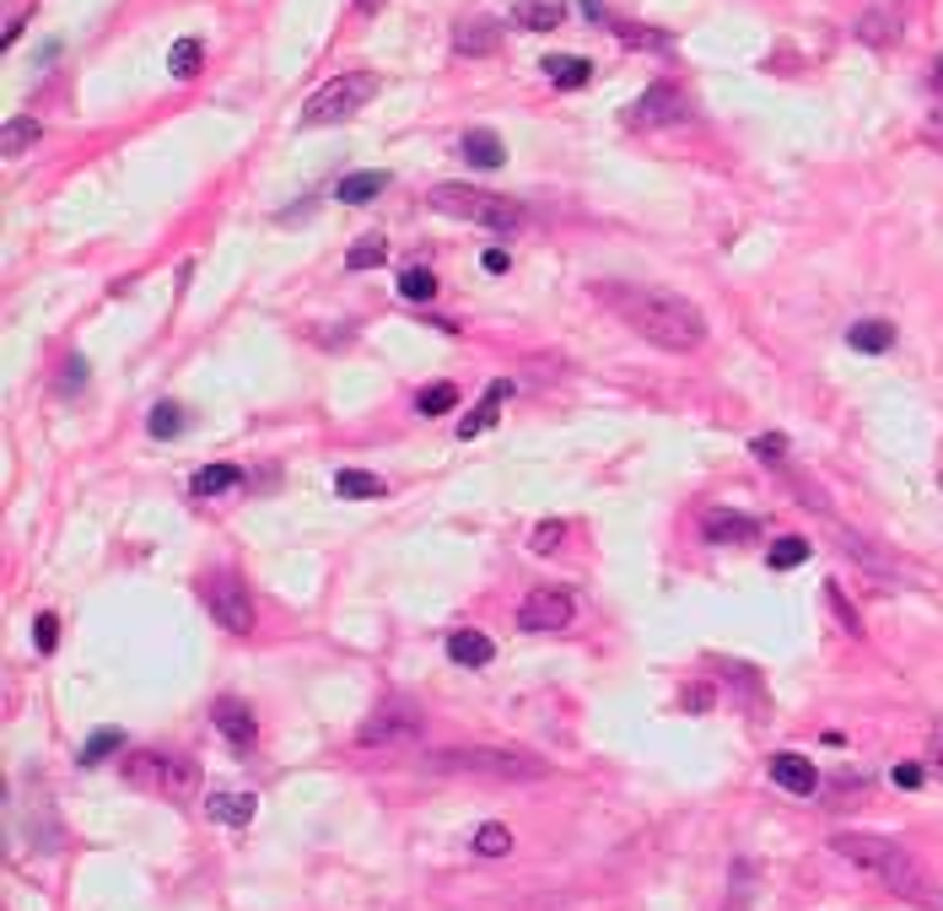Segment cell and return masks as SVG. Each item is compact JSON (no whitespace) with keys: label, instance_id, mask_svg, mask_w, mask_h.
<instances>
[{"label":"cell","instance_id":"obj_1","mask_svg":"<svg viewBox=\"0 0 943 911\" xmlns=\"http://www.w3.org/2000/svg\"><path fill=\"white\" fill-rule=\"evenodd\" d=\"M593 291H599V302L615 313L620 324H631L657 351H696L701 340H706V313H701L691 297H680V291L625 287V281H604V287H593Z\"/></svg>","mask_w":943,"mask_h":911},{"label":"cell","instance_id":"obj_2","mask_svg":"<svg viewBox=\"0 0 943 911\" xmlns=\"http://www.w3.org/2000/svg\"><path fill=\"white\" fill-rule=\"evenodd\" d=\"M830 847H836L847 863L868 869L879 884H884V890H895L901 901H911V907H922V911H943V884L928 869H922L911 852H905L901 841H890V836H873V830H841Z\"/></svg>","mask_w":943,"mask_h":911},{"label":"cell","instance_id":"obj_3","mask_svg":"<svg viewBox=\"0 0 943 911\" xmlns=\"http://www.w3.org/2000/svg\"><path fill=\"white\" fill-rule=\"evenodd\" d=\"M124 783L141 787V793H157V798H173V804H189L200 793V766L189 755H173V749H129Z\"/></svg>","mask_w":943,"mask_h":911},{"label":"cell","instance_id":"obj_4","mask_svg":"<svg viewBox=\"0 0 943 911\" xmlns=\"http://www.w3.org/2000/svg\"><path fill=\"white\" fill-rule=\"evenodd\" d=\"M432 772H464V777H496V783H539L550 766L533 760L529 749H501V745H464L432 755Z\"/></svg>","mask_w":943,"mask_h":911},{"label":"cell","instance_id":"obj_5","mask_svg":"<svg viewBox=\"0 0 943 911\" xmlns=\"http://www.w3.org/2000/svg\"><path fill=\"white\" fill-rule=\"evenodd\" d=\"M432 210H437V216H453V221L491 227V232H518V227H524V206H518V200L469 189V184H437V189H432Z\"/></svg>","mask_w":943,"mask_h":911},{"label":"cell","instance_id":"obj_6","mask_svg":"<svg viewBox=\"0 0 943 911\" xmlns=\"http://www.w3.org/2000/svg\"><path fill=\"white\" fill-rule=\"evenodd\" d=\"M372 97H377V76H372V71H345V76H334L329 86H319V92L308 97L302 120H308V125H340V120H351L356 108H367Z\"/></svg>","mask_w":943,"mask_h":911},{"label":"cell","instance_id":"obj_7","mask_svg":"<svg viewBox=\"0 0 943 911\" xmlns=\"http://www.w3.org/2000/svg\"><path fill=\"white\" fill-rule=\"evenodd\" d=\"M426 728V712L415 702H405V696H394V702H383L377 712H372L367 723L356 728V745H411L415 734Z\"/></svg>","mask_w":943,"mask_h":911},{"label":"cell","instance_id":"obj_8","mask_svg":"<svg viewBox=\"0 0 943 911\" xmlns=\"http://www.w3.org/2000/svg\"><path fill=\"white\" fill-rule=\"evenodd\" d=\"M200 593H206L210 621L221 625V631H232V636H248V631H253V604H248V588L232 578V572H216V578H210Z\"/></svg>","mask_w":943,"mask_h":911},{"label":"cell","instance_id":"obj_9","mask_svg":"<svg viewBox=\"0 0 943 911\" xmlns=\"http://www.w3.org/2000/svg\"><path fill=\"white\" fill-rule=\"evenodd\" d=\"M567 625H572V593H561V588H533L518 604V631H529V636L567 631Z\"/></svg>","mask_w":943,"mask_h":911},{"label":"cell","instance_id":"obj_10","mask_svg":"<svg viewBox=\"0 0 943 911\" xmlns=\"http://www.w3.org/2000/svg\"><path fill=\"white\" fill-rule=\"evenodd\" d=\"M685 120V97L674 82H653L631 108H625V125L631 130H657V125H680Z\"/></svg>","mask_w":943,"mask_h":911},{"label":"cell","instance_id":"obj_11","mask_svg":"<svg viewBox=\"0 0 943 911\" xmlns=\"http://www.w3.org/2000/svg\"><path fill=\"white\" fill-rule=\"evenodd\" d=\"M701 535H706V545H755L760 539V518L734 513V507H706L701 513Z\"/></svg>","mask_w":943,"mask_h":911},{"label":"cell","instance_id":"obj_12","mask_svg":"<svg viewBox=\"0 0 943 911\" xmlns=\"http://www.w3.org/2000/svg\"><path fill=\"white\" fill-rule=\"evenodd\" d=\"M771 783L787 787L792 798H809V793H820V772H815V760H809V755H798V749H777V755H771Z\"/></svg>","mask_w":943,"mask_h":911},{"label":"cell","instance_id":"obj_13","mask_svg":"<svg viewBox=\"0 0 943 911\" xmlns=\"http://www.w3.org/2000/svg\"><path fill=\"white\" fill-rule=\"evenodd\" d=\"M216 728H221V739L232 749H248L253 739H259V723H253V712H248L238 696H221L216 702Z\"/></svg>","mask_w":943,"mask_h":911},{"label":"cell","instance_id":"obj_14","mask_svg":"<svg viewBox=\"0 0 943 911\" xmlns=\"http://www.w3.org/2000/svg\"><path fill=\"white\" fill-rule=\"evenodd\" d=\"M206 815L210 820H221V826H248V820L259 815V798H253V793H238V787H221V793H210L206 798Z\"/></svg>","mask_w":943,"mask_h":911},{"label":"cell","instance_id":"obj_15","mask_svg":"<svg viewBox=\"0 0 943 911\" xmlns=\"http://www.w3.org/2000/svg\"><path fill=\"white\" fill-rule=\"evenodd\" d=\"M561 22H567V0H518L512 6V28H524V33H550Z\"/></svg>","mask_w":943,"mask_h":911},{"label":"cell","instance_id":"obj_16","mask_svg":"<svg viewBox=\"0 0 943 911\" xmlns=\"http://www.w3.org/2000/svg\"><path fill=\"white\" fill-rule=\"evenodd\" d=\"M458 152H464V163L486 167V173L507 163V146H501L496 130H464V135H458Z\"/></svg>","mask_w":943,"mask_h":911},{"label":"cell","instance_id":"obj_17","mask_svg":"<svg viewBox=\"0 0 943 911\" xmlns=\"http://www.w3.org/2000/svg\"><path fill=\"white\" fill-rule=\"evenodd\" d=\"M539 71L550 76V86H561V92H577V86L593 82V60H582V54H550Z\"/></svg>","mask_w":943,"mask_h":911},{"label":"cell","instance_id":"obj_18","mask_svg":"<svg viewBox=\"0 0 943 911\" xmlns=\"http://www.w3.org/2000/svg\"><path fill=\"white\" fill-rule=\"evenodd\" d=\"M43 141V125L33 120V114H17V120H6V130H0V157L6 163H17L22 152H33Z\"/></svg>","mask_w":943,"mask_h":911},{"label":"cell","instance_id":"obj_19","mask_svg":"<svg viewBox=\"0 0 943 911\" xmlns=\"http://www.w3.org/2000/svg\"><path fill=\"white\" fill-rule=\"evenodd\" d=\"M448 659L464 663V669H486L496 659V642L480 631H448Z\"/></svg>","mask_w":943,"mask_h":911},{"label":"cell","instance_id":"obj_20","mask_svg":"<svg viewBox=\"0 0 943 911\" xmlns=\"http://www.w3.org/2000/svg\"><path fill=\"white\" fill-rule=\"evenodd\" d=\"M388 189V173L383 167H367V173H351V178H340L334 184V200H345V206H367Z\"/></svg>","mask_w":943,"mask_h":911},{"label":"cell","instance_id":"obj_21","mask_svg":"<svg viewBox=\"0 0 943 911\" xmlns=\"http://www.w3.org/2000/svg\"><path fill=\"white\" fill-rule=\"evenodd\" d=\"M507 394H512V383H507V377H496L491 389H486V400H480L475 411H469L464 421H458V437H480V432H486V426L496 421V411L507 405Z\"/></svg>","mask_w":943,"mask_h":911},{"label":"cell","instance_id":"obj_22","mask_svg":"<svg viewBox=\"0 0 943 911\" xmlns=\"http://www.w3.org/2000/svg\"><path fill=\"white\" fill-rule=\"evenodd\" d=\"M847 345H852V351H868V356H884V351L895 345V324H890V319H858V324L847 330Z\"/></svg>","mask_w":943,"mask_h":911},{"label":"cell","instance_id":"obj_23","mask_svg":"<svg viewBox=\"0 0 943 911\" xmlns=\"http://www.w3.org/2000/svg\"><path fill=\"white\" fill-rule=\"evenodd\" d=\"M496 43H501V22H469V28L453 33V49L469 54V60H475V54H491Z\"/></svg>","mask_w":943,"mask_h":911},{"label":"cell","instance_id":"obj_24","mask_svg":"<svg viewBox=\"0 0 943 911\" xmlns=\"http://www.w3.org/2000/svg\"><path fill=\"white\" fill-rule=\"evenodd\" d=\"M334 491L351 497V501H377L388 486H383V475H367V469H340V475H334Z\"/></svg>","mask_w":943,"mask_h":911},{"label":"cell","instance_id":"obj_25","mask_svg":"<svg viewBox=\"0 0 943 911\" xmlns=\"http://www.w3.org/2000/svg\"><path fill=\"white\" fill-rule=\"evenodd\" d=\"M238 480H243V469H238V464H206V469H195L189 491H195V497H216V491H232Z\"/></svg>","mask_w":943,"mask_h":911},{"label":"cell","instance_id":"obj_26","mask_svg":"<svg viewBox=\"0 0 943 911\" xmlns=\"http://www.w3.org/2000/svg\"><path fill=\"white\" fill-rule=\"evenodd\" d=\"M809 561V539L804 535H781L771 550H766V567L771 572H792V567H804Z\"/></svg>","mask_w":943,"mask_h":911},{"label":"cell","instance_id":"obj_27","mask_svg":"<svg viewBox=\"0 0 943 911\" xmlns=\"http://www.w3.org/2000/svg\"><path fill=\"white\" fill-rule=\"evenodd\" d=\"M200 60H206V43L200 39H178L173 49H167V71H173L178 82H189V76L200 71Z\"/></svg>","mask_w":943,"mask_h":911},{"label":"cell","instance_id":"obj_28","mask_svg":"<svg viewBox=\"0 0 943 911\" xmlns=\"http://www.w3.org/2000/svg\"><path fill=\"white\" fill-rule=\"evenodd\" d=\"M723 680H728L738 696H744V706H749V712H760V706H766V696H760V680H755V669H749V663H723Z\"/></svg>","mask_w":943,"mask_h":911},{"label":"cell","instance_id":"obj_29","mask_svg":"<svg viewBox=\"0 0 943 911\" xmlns=\"http://www.w3.org/2000/svg\"><path fill=\"white\" fill-rule=\"evenodd\" d=\"M388 259V244L377 238V232H367L362 244H351V253H345V270H377Z\"/></svg>","mask_w":943,"mask_h":911},{"label":"cell","instance_id":"obj_30","mask_svg":"<svg viewBox=\"0 0 943 911\" xmlns=\"http://www.w3.org/2000/svg\"><path fill=\"white\" fill-rule=\"evenodd\" d=\"M400 297H405V302H432V297H437V276H432L426 265H411V270L400 276Z\"/></svg>","mask_w":943,"mask_h":911},{"label":"cell","instance_id":"obj_31","mask_svg":"<svg viewBox=\"0 0 943 911\" xmlns=\"http://www.w3.org/2000/svg\"><path fill=\"white\" fill-rule=\"evenodd\" d=\"M120 749H124L120 728H97V734L82 745V766H103V760H108V755H120Z\"/></svg>","mask_w":943,"mask_h":911},{"label":"cell","instance_id":"obj_32","mask_svg":"<svg viewBox=\"0 0 943 911\" xmlns=\"http://www.w3.org/2000/svg\"><path fill=\"white\" fill-rule=\"evenodd\" d=\"M475 852H480V858H507V852H512V830L507 826H480L475 830Z\"/></svg>","mask_w":943,"mask_h":911},{"label":"cell","instance_id":"obj_33","mask_svg":"<svg viewBox=\"0 0 943 911\" xmlns=\"http://www.w3.org/2000/svg\"><path fill=\"white\" fill-rule=\"evenodd\" d=\"M749 901H755V863H734V884H728L723 911H749Z\"/></svg>","mask_w":943,"mask_h":911},{"label":"cell","instance_id":"obj_34","mask_svg":"<svg viewBox=\"0 0 943 911\" xmlns=\"http://www.w3.org/2000/svg\"><path fill=\"white\" fill-rule=\"evenodd\" d=\"M146 432H152V437H178V432H184V411H178L173 400L152 405V415H146Z\"/></svg>","mask_w":943,"mask_h":911},{"label":"cell","instance_id":"obj_35","mask_svg":"<svg viewBox=\"0 0 943 911\" xmlns=\"http://www.w3.org/2000/svg\"><path fill=\"white\" fill-rule=\"evenodd\" d=\"M453 405H458V389H453V383H432V389L415 400V411L421 415H448Z\"/></svg>","mask_w":943,"mask_h":911},{"label":"cell","instance_id":"obj_36","mask_svg":"<svg viewBox=\"0 0 943 911\" xmlns=\"http://www.w3.org/2000/svg\"><path fill=\"white\" fill-rule=\"evenodd\" d=\"M825 599H830V610L841 615V625H847L852 636H862V621H858V610L847 604V593H841V582H825Z\"/></svg>","mask_w":943,"mask_h":911},{"label":"cell","instance_id":"obj_37","mask_svg":"<svg viewBox=\"0 0 943 911\" xmlns=\"http://www.w3.org/2000/svg\"><path fill=\"white\" fill-rule=\"evenodd\" d=\"M749 448H755V458H760V464H771V469H787V443H781L777 432H771V437H755V443H749Z\"/></svg>","mask_w":943,"mask_h":911},{"label":"cell","instance_id":"obj_38","mask_svg":"<svg viewBox=\"0 0 943 911\" xmlns=\"http://www.w3.org/2000/svg\"><path fill=\"white\" fill-rule=\"evenodd\" d=\"M858 33H862L868 43H890V39H901V28H890V17H884V11H873V17L862 22Z\"/></svg>","mask_w":943,"mask_h":911},{"label":"cell","instance_id":"obj_39","mask_svg":"<svg viewBox=\"0 0 943 911\" xmlns=\"http://www.w3.org/2000/svg\"><path fill=\"white\" fill-rule=\"evenodd\" d=\"M561 539H567V524H561V518H550V524H539V529H533V550H539V556H550Z\"/></svg>","mask_w":943,"mask_h":911},{"label":"cell","instance_id":"obj_40","mask_svg":"<svg viewBox=\"0 0 943 911\" xmlns=\"http://www.w3.org/2000/svg\"><path fill=\"white\" fill-rule=\"evenodd\" d=\"M33 642H39V653H54V642H60V621H54L49 610L33 621Z\"/></svg>","mask_w":943,"mask_h":911},{"label":"cell","instance_id":"obj_41","mask_svg":"<svg viewBox=\"0 0 943 911\" xmlns=\"http://www.w3.org/2000/svg\"><path fill=\"white\" fill-rule=\"evenodd\" d=\"M620 43H631V49H669L663 33H642V28H620Z\"/></svg>","mask_w":943,"mask_h":911},{"label":"cell","instance_id":"obj_42","mask_svg":"<svg viewBox=\"0 0 943 911\" xmlns=\"http://www.w3.org/2000/svg\"><path fill=\"white\" fill-rule=\"evenodd\" d=\"M60 389H65V394L86 389V362H82V356H71V362H65V377H60Z\"/></svg>","mask_w":943,"mask_h":911},{"label":"cell","instance_id":"obj_43","mask_svg":"<svg viewBox=\"0 0 943 911\" xmlns=\"http://www.w3.org/2000/svg\"><path fill=\"white\" fill-rule=\"evenodd\" d=\"M480 265H486L491 276H501V270H512V253H507V249H486V253H480Z\"/></svg>","mask_w":943,"mask_h":911},{"label":"cell","instance_id":"obj_44","mask_svg":"<svg viewBox=\"0 0 943 911\" xmlns=\"http://www.w3.org/2000/svg\"><path fill=\"white\" fill-rule=\"evenodd\" d=\"M890 777H895V787H922V777H928V772H922V766H895Z\"/></svg>","mask_w":943,"mask_h":911},{"label":"cell","instance_id":"obj_45","mask_svg":"<svg viewBox=\"0 0 943 911\" xmlns=\"http://www.w3.org/2000/svg\"><path fill=\"white\" fill-rule=\"evenodd\" d=\"M685 706H691V712H706V706H712V691H706V685H691V691H685Z\"/></svg>","mask_w":943,"mask_h":911},{"label":"cell","instance_id":"obj_46","mask_svg":"<svg viewBox=\"0 0 943 911\" xmlns=\"http://www.w3.org/2000/svg\"><path fill=\"white\" fill-rule=\"evenodd\" d=\"M582 17L588 22H604V0H582Z\"/></svg>","mask_w":943,"mask_h":911},{"label":"cell","instance_id":"obj_47","mask_svg":"<svg viewBox=\"0 0 943 911\" xmlns=\"http://www.w3.org/2000/svg\"><path fill=\"white\" fill-rule=\"evenodd\" d=\"M928 141H939V146H943V114H933V120H928Z\"/></svg>","mask_w":943,"mask_h":911},{"label":"cell","instance_id":"obj_48","mask_svg":"<svg viewBox=\"0 0 943 911\" xmlns=\"http://www.w3.org/2000/svg\"><path fill=\"white\" fill-rule=\"evenodd\" d=\"M933 772L943 777V739H933Z\"/></svg>","mask_w":943,"mask_h":911},{"label":"cell","instance_id":"obj_49","mask_svg":"<svg viewBox=\"0 0 943 911\" xmlns=\"http://www.w3.org/2000/svg\"><path fill=\"white\" fill-rule=\"evenodd\" d=\"M388 0H356V11H383Z\"/></svg>","mask_w":943,"mask_h":911},{"label":"cell","instance_id":"obj_50","mask_svg":"<svg viewBox=\"0 0 943 911\" xmlns=\"http://www.w3.org/2000/svg\"><path fill=\"white\" fill-rule=\"evenodd\" d=\"M933 86H939V92H943V54H939V60H933Z\"/></svg>","mask_w":943,"mask_h":911},{"label":"cell","instance_id":"obj_51","mask_svg":"<svg viewBox=\"0 0 943 911\" xmlns=\"http://www.w3.org/2000/svg\"><path fill=\"white\" fill-rule=\"evenodd\" d=\"M939 486H943V475H939Z\"/></svg>","mask_w":943,"mask_h":911}]
</instances>
